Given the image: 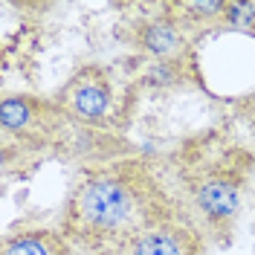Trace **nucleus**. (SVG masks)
<instances>
[{
	"label": "nucleus",
	"mask_w": 255,
	"mask_h": 255,
	"mask_svg": "<svg viewBox=\"0 0 255 255\" xmlns=\"http://www.w3.org/2000/svg\"><path fill=\"white\" fill-rule=\"evenodd\" d=\"M0 122H3V130L6 133H23L32 122H47V108L41 102L12 96L0 108Z\"/></svg>",
	"instance_id": "nucleus-5"
},
{
	"label": "nucleus",
	"mask_w": 255,
	"mask_h": 255,
	"mask_svg": "<svg viewBox=\"0 0 255 255\" xmlns=\"http://www.w3.org/2000/svg\"><path fill=\"white\" fill-rule=\"evenodd\" d=\"M171 218V203L139 165H116L76 186L64 229L90 253H102Z\"/></svg>",
	"instance_id": "nucleus-1"
},
{
	"label": "nucleus",
	"mask_w": 255,
	"mask_h": 255,
	"mask_svg": "<svg viewBox=\"0 0 255 255\" xmlns=\"http://www.w3.org/2000/svg\"><path fill=\"white\" fill-rule=\"evenodd\" d=\"M191 203L209 223H226L241 206V183L232 171H203L191 180Z\"/></svg>",
	"instance_id": "nucleus-2"
},
{
	"label": "nucleus",
	"mask_w": 255,
	"mask_h": 255,
	"mask_svg": "<svg viewBox=\"0 0 255 255\" xmlns=\"http://www.w3.org/2000/svg\"><path fill=\"white\" fill-rule=\"evenodd\" d=\"M64 108L84 122H99L111 111V84L99 67H87L64 87Z\"/></svg>",
	"instance_id": "nucleus-4"
},
{
	"label": "nucleus",
	"mask_w": 255,
	"mask_h": 255,
	"mask_svg": "<svg viewBox=\"0 0 255 255\" xmlns=\"http://www.w3.org/2000/svg\"><path fill=\"white\" fill-rule=\"evenodd\" d=\"M139 44H142V49L165 58L183 41H180V32H177L174 23H168V20H151V23H145L142 29H139Z\"/></svg>",
	"instance_id": "nucleus-7"
},
{
	"label": "nucleus",
	"mask_w": 255,
	"mask_h": 255,
	"mask_svg": "<svg viewBox=\"0 0 255 255\" xmlns=\"http://www.w3.org/2000/svg\"><path fill=\"white\" fill-rule=\"evenodd\" d=\"M250 119H253V128H255V102H253V113H250Z\"/></svg>",
	"instance_id": "nucleus-8"
},
{
	"label": "nucleus",
	"mask_w": 255,
	"mask_h": 255,
	"mask_svg": "<svg viewBox=\"0 0 255 255\" xmlns=\"http://www.w3.org/2000/svg\"><path fill=\"white\" fill-rule=\"evenodd\" d=\"M93 255H194V247H191L189 226L171 218Z\"/></svg>",
	"instance_id": "nucleus-3"
},
{
	"label": "nucleus",
	"mask_w": 255,
	"mask_h": 255,
	"mask_svg": "<svg viewBox=\"0 0 255 255\" xmlns=\"http://www.w3.org/2000/svg\"><path fill=\"white\" fill-rule=\"evenodd\" d=\"M3 255H67V247L49 232H23L6 241Z\"/></svg>",
	"instance_id": "nucleus-6"
}]
</instances>
